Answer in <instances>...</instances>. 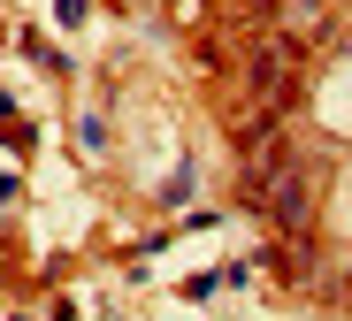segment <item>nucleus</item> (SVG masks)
I'll return each mask as SVG.
<instances>
[{
    "label": "nucleus",
    "instance_id": "obj_1",
    "mask_svg": "<svg viewBox=\"0 0 352 321\" xmlns=\"http://www.w3.org/2000/svg\"><path fill=\"white\" fill-rule=\"evenodd\" d=\"M276 230H307V176L276 168Z\"/></svg>",
    "mask_w": 352,
    "mask_h": 321
},
{
    "label": "nucleus",
    "instance_id": "obj_2",
    "mask_svg": "<svg viewBox=\"0 0 352 321\" xmlns=\"http://www.w3.org/2000/svg\"><path fill=\"white\" fill-rule=\"evenodd\" d=\"M344 298H352V283H344Z\"/></svg>",
    "mask_w": 352,
    "mask_h": 321
}]
</instances>
